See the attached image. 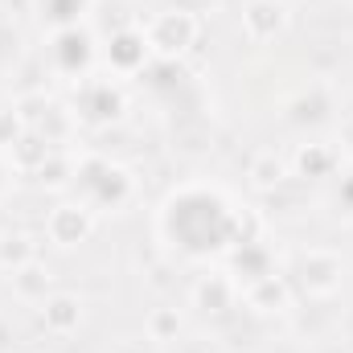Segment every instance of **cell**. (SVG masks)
Wrapping results in <instances>:
<instances>
[{
    "label": "cell",
    "instance_id": "7",
    "mask_svg": "<svg viewBox=\"0 0 353 353\" xmlns=\"http://www.w3.org/2000/svg\"><path fill=\"white\" fill-rule=\"evenodd\" d=\"M46 288H50V271L37 263H25V267H17V292L21 296H29V300H37V296H46Z\"/></svg>",
    "mask_w": 353,
    "mask_h": 353
},
{
    "label": "cell",
    "instance_id": "1",
    "mask_svg": "<svg viewBox=\"0 0 353 353\" xmlns=\"http://www.w3.org/2000/svg\"><path fill=\"white\" fill-rule=\"evenodd\" d=\"M148 41L161 50V54H185L193 41H197V17L185 12V8H173V12H161L148 29Z\"/></svg>",
    "mask_w": 353,
    "mask_h": 353
},
{
    "label": "cell",
    "instance_id": "9",
    "mask_svg": "<svg viewBox=\"0 0 353 353\" xmlns=\"http://www.w3.org/2000/svg\"><path fill=\"white\" fill-rule=\"evenodd\" d=\"M0 263H12V267H25L33 263V243L17 230V234H4L0 239Z\"/></svg>",
    "mask_w": 353,
    "mask_h": 353
},
{
    "label": "cell",
    "instance_id": "3",
    "mask_svg": "<svg viewBox=\"0 0 353 353\" xmlns=\"http://www.w3.org/2000/svg\"><path fill=\"white\" fill-rule=\"evenodd\" d=\"M243 25L255 41H267L288 25V8H283V0H251L243 12Z\"/></svg>",
    "mask_w": 353,
    "mask_h": 353
},
{
    "label": "cell",
    "instance_id": "5",
    "mask_svg": "<svg viewBox=\"0 0 353 353\" xmlns=\"http://www.w3.org/2000/svg\"><path fill=\"white\" fill-rule=\"evenodd\" d=\"M79 321H83V304H79L74 296H54V300L46 304V325H50L54 333H70Z\"/></svg>",
    "mask_w": 353,
    "mask_h": 353
},
{
    "label": "cell",
    "instance_id": "4",
    "mask_svg": "<svg viewBox=\"0 0 353 353\" xmlns=\"http://www.w3.org/2000/svg\"><path fill=\"white\" fill-rule=\"evenodd\" d=\"M46 226H50V239L54 243L74 247V243H83L90 234V210H83V205H58Z\"/></svg>",
    "mask_w": 353,
    "mask_h": 353
},
{
    "label": "cell",
    "instance_id": "8",
    "mask_svg": "<svg viewBox=\"0 0 353 353\" xmlns=\"http://www.w3.org/2000/svg\"><path fill=\"white\" fill-rule=\"evenodd\" d=\"M283 176H288V169H283V161H279L275 152H263V157L251 165V185H255V189H275Z\"/></svg>",
    "mask_w": 353,
    "mask_h": 353
},
{
    "label": "cell",
    "instance_id": "10",
    "mask_svg": "<svg viewBox=\"0 0 353 353\" xmlns=\"http://www.w3.org/2000/svg\"><path fill=\"white\" fill-rule=\"evenodd\" d=\"M148 325H152V333H157V337H161V341H165V337H169V333H176V329H181V321H176L173 312H157V316H152V321H148Z\"/></svg>",
    "mask_w": 353,
    "mask_h": 353
},
{
    "label": "cell",
    "instance_id": "6",
    "mask_svg": "<svg viewBox=\"0 0 353 353\" xmlns=\"http://www.w3.org/2000/svg\"><path fill=\"white\" fill-rule=\"evenodd\" d=\"M251 304H255L259 312L283 308V304H288V288H283V279H275V275H259V283L251 288Z\"/></svg>",
    "mask_w": 353,
    "mask_h": 353
},
{
    "label": "cell",
    "instance_id": "2",
    "mask_svg": "<svg viewBox=\"0 0 353 353\" xmlns=\"http://www.w3.org/2000/svg\"><path fill=\"white\" fill-rule=\"evenodd\" d=\"M300 283L312 292V296H329L333 288H337V275H341V263L333 259V255H325V251H308V255H300Z\"/></svg>",
    "mask_w": 353,
    "mask_h": 353
}]
</instances>
